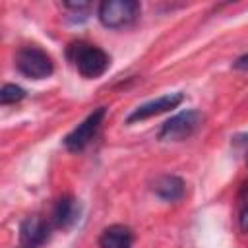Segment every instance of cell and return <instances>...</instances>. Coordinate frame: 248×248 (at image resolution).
Here are the masks:
<instances>
[{
  "label": "cell",
  "instance_id": "4fadbf2b",
  "mask_svg": "<svg viewBox=\"0 0 248 248\" xmlns=\"http://www.w3.org/2000/svg\"><path fill=\"white\" fill-rule=\"evenodd\" d=\"M236 70H248V52L246 54H242L240 58H236V62L232 64Z\"/></svg>",
  "mask_w": 248,
  "mask_h": 248
},
{
  "label": "cell",
  "instance_id": "8fae6325",
  "mask_svg": "<svg viewBox=\"0 0 248 248\" xmlns=\"http://www.w3.org/2000/svg\"><path fill=\"white\" fill-rule=\"evenodd\" d=\"M23 97H25V91H23L19 85H16V83H6V85L2 87V91H0V103H2V105L17 103V101H21Z\"/></svg>",
  "mask_w": 248,
  "mask_h": 248
},
{
  "label": "cell",
  "instance_id": "277c9868",
  "mask_svg": "<svg viewBox=\"0 0 248 248\" xmlns=\"http://www.w3.org/2000/svg\"><path fill=\"white\" fill-rule=\"evenodd\" d=\"M202 122H203V116L200 110H182L163 124V128L159 132V140H163V141L186 140L202 126Z\"/></svg>",
  "mask_w": 248,
  "mask_h": 248
},
{
  "label": "cell",
  "instance_id": "9c48e42d",
  "mask_svg": "<svg viewBox=\"0 0 248 248\" xmlns=\"http://www.w3.org/2000/svg\"><path fill=\"white\" fill-rule=\"evenodd\" d=\"M151 190L167 200V202H174V200H180L184 196V180L174 176V174H163V176H157L151 184Z\"/></svg>",
  "mask_w": 248,
  "mask_h": 248
},
{
  "label": "cell",
  "instance_id": "8992f818",
  "mask_svg": "<svg viewBox=\"0 0 248 248\" xmlns=\"http://www.w3.org/2000/svg\"><path fill=\"white\" fill-rule=\"evenodd\" d=\"M184 101V95L182 93H167L159 99H153L149 103H143L140 105L134 112L128 114L126 122L132 124V122H138V120H145V118H151V116H157V114H163L170 108H176L180 103Z\"/></svg>",
  "mask_w": 248,
  "mask_h": 248
},
{
  "label": "cell",
  "instance_id": "5bb4252c",
  "mask_svg": "<svg viewBox=\"0 0 248 248\" xmlns=\"http://www.w3.org/2000/svg\"><path fill=\"white\" fill-rule=\"evenodd\" d=\"M64 6L70 8V10H87L89 8V2H66Z\"/></svg>",
  "mask_w": 248,
  "mask_h": 248
},
{
  "label": "cell",
  "instance_id": "5b68a950",
  "mask_svg": "<svg viewBox=\"0 0 248 248\" xmlns=\"http://www.w3.org/2000/svg\"><path fill=\"white\" fill-rule=\"evenodd\" d=\"M105 107H99L97 110H93L81 124H78L66 138H64V145L66 149L70 151H81L93 138L95 134L99 132L101 124H103V118H105Z\"/></svg>",
  "mask_w": 248,
  "mask_h": 248
},
{
  "label": "cell",
  "instance_id": "7a4b0ae2",
  "mask_svg": "<svg viewBox=\"0 0 248 248\" xmlns=\"http://www.w3.org/2000/svg\"><path fill=\"white\" fill-rule=\"evenodd\" d=\"M140 10L141 6L136 0H105L99 6V19L105 27L118 29L134 23Z\"/></svg>",
  "mask_w": 248,
  "mask_h": 248
},
{
  "label": "cell",
  "instance_id": "9a60e30c",
  "mask_svg": "<svg viewBox=\"0 0 248 248\" xmlns=\"http://www.w3.org/2000/svg\"><path fill=\"white\" fill-rule=\"evenodd\" d=\"M244 161H246V165H248V149H246V155H244Z\"/></svg>",
  "mask_w": 248,
  "mask_h": 248
},
{
  "label": "cell",
  "instance_id": "52a82bcc",
  "mask_svg": "<svg viewBox=\"0 0 248 248\" xmlns=\"http://www.w3.org/2000/svg\"><path fill=\"white\" fill-rule=\"evenodd\" d=\"M48 240V225L43 217L31 215L19 225V244L21 248H39Z\"/></svg>",
  "mask_w": 248,
  "mask_h": 248
},
{
  "label": "cell",
  "instance_id": "30bf717a",
  "mask_svg": "<svg viewBox=\"0 0 248 248\" xmlns=\"http://www.w3.org/2000/svg\"><path fill=\"white\" fill-rule=\"evenodd\" d=\"M132 244H134V234L124 225H110L99 236L101 248H132Z\"/></svg>",
  "mask_w": 248,
  "mask_h": 248
},
{
  "label": "cell",
  "instance_id": "6da1fadb",
  "mask_svg": "<svg viewBox=\"0 0 248 248\" xmlns=\"http://www.w3.org/2000/svg\"><path fill=\"white\" fill-rule=\"evenodd\" d=\"M70 56L78 68V72L83 78H99L103 76L108 66H110V58L108 54L95 46V45H87V43H78L72 45L70 48Z\"/></svg>",
  "mask_w": 248,
  "mask_h": 248
},
{
  "label": "cell",
  "instance_id": "3957f363",
  "mask_svg": "<svg viewBox=\"0 0 248 248\" xmlns=\"http://www.w3.org/2000/svg\"><path fill=\"white\" fill-rule=\"evenodd\" d=\"M16 66L17 70L31 78V79H43L52 74V58L39 46H25L16 54Z\"/></svg>",
  "mask_w": 248,
  "mask_h": 248
},
{
  "label": "cell",
  "instance_id": "ba28073f",
  "mask_svg": "<svg viewBox=\"0 0 248 248\" xmlns=\"http://www.w3.org/2000/svg\"><path fill=\"white\" fill-rule=\"evenodd\" d=\"M78 219H79V203L72 196L60 198L52 209V223L60 229H68Z\"/></svg>",
  "mask_w": 248,
  "mask_h": 248
},
{
  "label": "cell",
  "instance_id": "7c38bea8",
  "mask_svg": "<svg viewBox=\"0 0 248 248\" xmlns=\"http://www.w3.org/2000/svg\"><path fill=\"white\" fill-rule=\"evenodd\" d=\"M240 229L244 231V232H248V203L242 207V211H240Z\"/></svg>",
  "mask_w": 248,
  "mask_h": 248
}]
</instances>
